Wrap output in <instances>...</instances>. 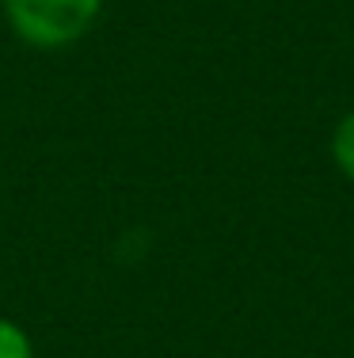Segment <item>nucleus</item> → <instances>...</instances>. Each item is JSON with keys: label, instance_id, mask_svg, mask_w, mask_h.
<instances>
[{"label": "nucleus", "instance_id": "obj_1", "mask_svg": "<svg viewBox=\"0 0 354 358\" xmlns=\"http://www.w3.org/2000/svg\"><path fill=\"white\" fill-rule=\"evenodd\" d=\"M15 35L38 50L69 46L99 20L103 0H0Z\"/></svg>", "mask_w": 354, "mask_h": 358}, {"label": "nucleus", "instance_id": "obj_3", "mask_svg": "<svg viewBox=\"0 0 354 358\" xmlns=\"http://www.w3.org/2000/svg\"><path fill=\"white\" fill-rule=\"evenodd\" d=\"M0 358H35V343L20 324L0 317Z\"/></svg>", "mask_w": 354, "mask_h": 358}, {"label": "nucleus", "instance_id": "obj_2", "mask_svg": "<svg viewBox=\"0 0 354 358\" xmlns=\"http://www.w3.org/2000/svg\"><path fill=\"white\" fill-rule=\"evenodd\" d=\"M332 160L343 172V179L354 183V110H347L332 130Z\"/></svg>", "mask_w": 354, "mask_h": 358}]
</instances>
